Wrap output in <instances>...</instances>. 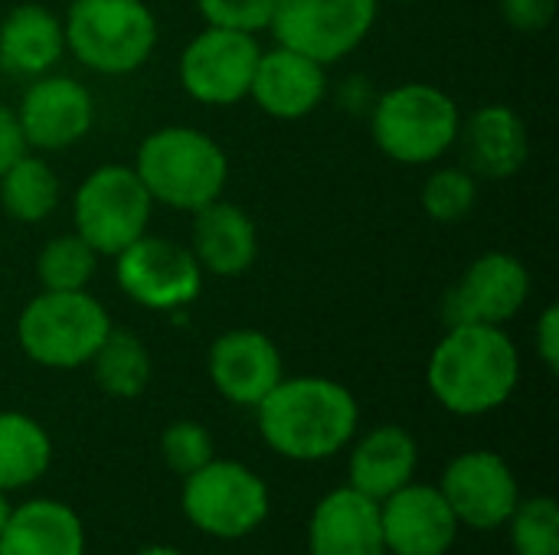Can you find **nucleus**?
Wrapping results in <instances>:
<instances>
[{"label":"nucleus","instance_id":"obj_1","mask_svg":"<svg viewBox=\"0 0 559 555\" xmlns=\"http://www.w3.org/2000/svg\"><path fill=\"white\" fill-rule=\"evenodd\" d=\"M262 442L288 461H324L341 455L360 425L354 393L324 376L285 379L255 406Z\"/></svg>","mask_w":559,"mask_h":555},{"label":"nucleus","instance_id":"obj_2","mask_svg":"<svg viewBox=\"0 0 559 555\" xmlns=\"http://www.w3.org/2000/svg\"><path fill=\"white\" fill-rule=\"evenodd\" d=\"M436 402L462 419L501 409L521 383V353L504 327L452 324L426 370Z\"/></svg>","mask_w":559,"mask_h":555},{"label":"nucleus","instance_id":"obj_3","mask_svg":"<svg viewBox=\"0 0 559 555\" xmlns=\"http://www.w3.org/2000/svg\"><path fill=\"white\" fill-rule=\"evenodd\" d=\"M134 173L154 203L197 213L200 206L223 196L229 160L210 134L187 124H167L141 141Z\"/></svg>","mask_w":559,"mask_h":555},{"label":"nucleus","instance_id":"obj_4","mask_svg":"<svg viewBox=\"0 0 559 555\" xmlns=\"http://www.w3.org/2000/svg\"><path fill=\"white\" fill-rule=\"evenodd\" d=\"M377 147L406 167H423L445 157L462 128L459 105L449 92L429 82H403L373 101L370 114Z\"/></svg>","mask_w":559,"mask_h":555},{"label":"nucleus","instance_id":"obj_5","mask_svg":"<svg viewBox=\"0 0 559 555\" xmlns=\"http://www.w3.org/2000/svg\"><path fill=\"white\" fill-rule=\"evenodd\" d=\"M62 33L66 49L102 75L141 69L157 46V20L144 0H72Z\"/></svg>","mask_w":559,"mask_h":555},{"label":"nucleus","instance_id":"obj_6","mask_svg":"<svg viewBox=\"0 0 559 555\" xmlns=\"http://www.w3.org/2000/svg\"><path fill=\"white\" fill-rule=\"evenodd\" d=\"M111 330V317L88 291H43L16 317L20 350L46 370L88 366Z\"/></svg>","mask_w":559,"mask_h":555},{"label":"nucleus","instance_id":"obj_7","mask_svg":"<svg viewBox=\"0 0 559 555\" xmlns=\"http://www.w3.org/2000/svg\"><path fill=\"white\" fill-rule=\"evenodd\" d=\"M180 510L187 523L213 540H246L272 514L269 484L233 458H213L183 478Z\"/></svg>","mask_w":559,"mask_h":555},{"label":"nucleus","instance_id":"obj_8","mask_svg":"<svg viewBox=\"0 0 559 555\" xmlns=\"http://www.w3.org/2000/svg\"><path fill=\"white\" fill-rule=\"evenodd\" d=\"M154 200L134 167L108 164L92 170L72 200L75 232L98 252L118 255L147 232Z\"/></svg>","mask_w":559,"mask_h":555},{"label":"nucleus","instance_id":"obj_9","mask_svg":"<svg viewBox=\"0 0 559 555\" xmlns=\"http://www.w3.org/2000/svg\"><path fill=\"white\" fill-rule=\"evenodd\" d=\"M380 0H275L272 33L321 65L350 56L373 29Z\"/></svg>","mask_w":559,"mask_h":555},{"label":"nucleus","instance_id":"obj_10","mask_svg":"<svg viewBox=\"0 0 559 555\" xmlns=\"http://www.w3.org/2000/svg\"><path fill=\"white\" fill-rule=\"evenodd\" d=\"M259 56L262 46L255 43L252 33L206 26L180 52V85L200 105H236L249 98Z\"/></svg>","mask_w":559,"mask_h":555},{"label":"nucleus","instance_id":"obj_11","mask_svg":"<svg viewBox=\"0 0 559 555\" xmlns=\"http://www.w3.org/2000/svg\"><path fill=\"white\" fill-rule=\"evenodd\" d=\"M118 288L147 311H177L197 301L203 268L193 252L160 236H141L115 255Z\"/></svg>","mask_w":559,"mask_h":555},{"label":"nucleus","instance_id":"obj_12","mask_svg":"<svg viewBox=\"0 0 559 555\" xmlns=\"http://www.w3.org/2000/svg\"><path fill=\"white\" fill-rule=\"evenodd\" d=\"M436 487L442 491L455 520L481 533L501 530L521 500V484L511 464L498 451L485 448L452 458Z\"/></svg>","mask_w":559,"mask_h":555},{"label":"nucleus","instance_id":"obj_13","mask_svg":"<svg viewBox=\"0 0 559 555\" xmlns=\"http://www.w3.org/2000/svg\"><path fill=\"white\" fill-rule=\"evenodd\" d=\"M531 298V272L511 252H485L478 255L462 281L445 294L442 314L445 324H488L504 327L521 314Z\"/></svg>","mask_w":559,"mask_h":555},{"label":"nucleus","instance_id":"obj_14","mask_svg":"<svg viewBox=\"0 0 559 555\" xmlns=\"http://www.w3.org/2000/svg\"><path fill=\"white\" fill-rule=\"evenodd\" d=\"M380 527L386 555H449L462 533L442 491L419 481L380 500Z\"/></svg>","mask_w":559,"mask_h":555},{"label":"nucleus","instance_id":"obj_15","mask_svg":"<svg viewBox=\"0 0 559 555\" xmlns=\"http://www.w3.org/2000/svg\"><path fill=\"white\" fill-rule=\"evenodd\" d=\"M16 121L26 147L66 150L92 131L95 98L69 75H36V82L23 92Z\"/></svg>","mask_w":559,"mask_h":555},{"label":"nucleus","instance_id":"obj_16","mask_svg":"<svg viewBox=\"0 0 559 555\" xmlns=\"http://www.w3.org/2000/svg\"><path fill=\"white\" fill-rule=\"evenodd\" d=\"M213 389L242 409H255L285 376L275 340L252 327L226 330L213 340L206 357Z\"/></svg>","mask_w":559,"mask_h":555},{"label":"nucleus","instance_id":"obj_17","mask_svg":"<svg viewBox=\"0 0 559 555\" xmlns=\"http://www.w3.org/2000/svg\"><path fill=\"white\" fill-rule=\"evenodd\" d=\"M328 65L301 56L288 46H275L259 56L249 98L278 121L308 118L328 95Z\"/></svg>","mask_w":559,"mask_h":555},{"label":"nucleus","instance_id":"obj_18","mask_svg":"<svg viewBox=\"0 0 559 555\" xmlns=\"http://www.w3.org/2000/svg\"><path fill=\"white\" fill-rule=\"evenodd\" d=\"M308 553L311 555H386L380 504L367 494L337 487L324 494L308 520Z\"/></svg>","mask_w":559,"mask_h":555},{"label":"nucleus","instance_id":"obj_19","mask_svg":"<svg viewBox=\"0 0 559 555\" xmlns=\"http://www.w3.org/2000/svg\"><path fill=\"white\" fill-rule=\"evenodd\" d=\"M455 144H462L465 167L475 177H488V180L514 177L527 164V157H531L527 124L508 105H485V108H478L459 128V141Z\"/></svg>","mask_w":559,"mask_h":555},{"label":"nucleus","instance_id":"obj_20","mask_svg":"<svg viewBox=\"0 0 559 555\" xmlns=\"http://www.w3.org/2000/svg\"><path fill=\"white\" fill-rule=\"evenodd\" d=\"M193 258L219 278L246 275L259 255V232L249 213L223 196L193 213Z\"/></svg>","mask_w":559,"mask_h":555},{"label":"nucleus","instance_id":"obj_21","mask_svg":"<svg viewBox=\"0 0 559 555\" xmlns=\"http://www.w3.org/2000/svg\"><path fill=\"white\" fill-rule=\"evenodd\" d=\"M419 445L403 425H380L354 442L347 461V484L370 500H386L409 481H416Z\"/></svg>","mask_w":559,"mask_h":555},{"label":"nucleus","instance_id":"obj_22","mask_svg":"<svg viewBox=\"0 0 559 555\" xmlns=\"http://www.w3.org/2000/svg\"><path fill=\"white\" fill-rule=\"evenodd\" d=\"M0 555H85V523L62 500H26L0 530Z\"/></svg>","mask_w":559,"mask_h":555},{"label":"nucleus","instance_id":"obj_23","mask_svg":"<svg viewBox=\"0 0 559 555\" xmlns=\"http://www.w3.org/2000/svg\"><path fill=\"white\" fill-rule=\"evenodd\" d=\"M66 52L62 20L43 3H20L0 23V65L16 75H46Z\"/></svg>","mask_w":559,"mask_h":555},{"label":"nucleus","instance_id":"obj_24","mask_svg":"<svg viewBox=\"0 0 559 555\" xmlns=\"http://www.w3.org/2000/svg\"><path fill=\"white\" fill-rule=\"evenodd\" d=\"M52 461L49 432L23 412H0V491L13 494L36 484Z\"/></svg>","mask_w":559,"mask_h":555},{"label":"nucleus","instance_id":"obj_25","mask_svg":"<svg viewBox=\"0 0 559 555\" xmlns=\"http://www.w3.org/2000/svg\"><path fill=\"white\" fill-rule=\"evenodd\" d=\"M59 186L56 170L26 150L0 173V206L16 222H43L59 206Z\"/></svg>","mask_w":559,"mask_h":555},{"label":"nucleus","instance_id":"obj_26","mask_svg":"<svg viewBox=\"0 0 559 555\" xmlns=\"http://www.w3.org/2000/svg\"><path fill=\"white\" fill-rule=\"evenodd\" d=\"M98 389L111 399H138L151 383V353L138 334L111 327L88 360Z\"/></svg>","mask_w":559,"mask_h":555},{"label":"nucleus","instance_id":"obj_27","mask_svg":"<svg viewBox=\"0 0 559 555\" xmlns=\"http://www.w3.org/2000/svg\"><path fill=\"white\" fill-rule=\"evenodd\" d=\"M95 272H98V252L79 232L49 239L36 255V278L43 291H85Z\"/></svg>","mask_w":559,"mask_h":555},{"label":"nucleus","instance_id":"obj_28","mask_svg":"<svg viewBox=\"0 0 559 555\" xmlns=\"http://www.w3.org/2000/svg\"><path fill=\"white\" fill-rule=\"evenodd\" d=\"M504 527L514 555H559V507L554 497H521Z\"/></svg>","mask_w":559,"mask_h":555},{"label":"nucleus","instance_id":"obj_29","mask_svg":"<svg viewBox=\"0 0 559 555\" xmlns=\"http://www.w3.org/2000/svg\"><path fill=\"white\" fill-rule=\"evenodd\" d=\"M478 203V177L468 167H439L423 186V209L436 222H462Z\"/></svg>","mask_w":559,"mask_h":555},{"label":"nucleus","instance_id":"obj_30","mask_svg":"<svg viewBox=\"0 0 559 555\" xmlns=\"http://www.w3.org/2000/svg\"><path fill=\"white\" fill-rule=\"evenodd\" d=\"M160 455H164V461H167V468L174 474L187 478V474L200 471L203 464H210L216 458V448H213V435H210L206 425L180 419V422L164 429Z\"/></svg>","mask_w":559,"mask_h":555},{"label":"nucleus","instance_id":"obj_31","mask_svg":"<svg viewBox=\"0 0 559 555\" xmlns=\"http://www.w3.org/2000/svg\"><path fill=\"white\" fill-rule=\"evenodd\" d=\"M197 10L206 20V26H223L255 36L272 26L275 0H197Z\"/></svg>","mask_w":559,"mask_h":555},{"label":"nucleus","instance_id":"obj_32","mask_svg":"<svg viewBox=\"0 0 559 555\" xmlns=\"http://www.w3.org/2000/svg\"><path fill=\"white\" fill-rule=\"evenodd\" d=\"M498 7L518 33H544L557 16V0H498Z\"/></svg>","mask_w":559,"mask_h":555},{"label":"nucleus","instance_id":"obj_33","mask_svg":"<svg viewBox=\"0 0 559 555\" xmlns=\"http://www.w3.org/2000/svg\"><path fill=\"white\" fill-rule=\"evenodd\" d=\"M534 347H537V357L540 363L557 373L559 370V307L557 304H547L540 311V321H537V330H534Z\"/></svg>","mask_w":559,"mask_h":555},{"label":"nucleus","instance_id":"obj_34","mask_svg":"<svg viewBox=\"0 0 559 555\" xmlns=\"http://www.w3.org/2000/svg\"><path fill=\"white\" fill-rule=\"evenodd\" d=\"M26 141H23V131H20V121H16V111H10L7 105H0V173L20 160L26 154Z\"/></svg>","mask_w":559,"mask_h":555},{"label":"nucleus","instance_id":"obj_35","mask_svg":"<svg viewBox=\"0 0 559 555\" xmlns=\"http://www.w3.org/2000/svg\"><path fill=\"white\" fill-rule=\"evenodd\" d=\"M10 510H13L10 494H3V491H0V530H3V523H7V517H10Z\"/></svg>","mask_w":559,"mask_h":555},{"label":"nucleus","instance_id":"obj_36","mask_svg":"<svg viewBox=\"0 0 559 555\" xmlns=\"http://www.w3.org/2000/svg\"><path fill=\"white\" fill-rule=\"evenodd\" d=\"M138 555H183L180 550H174V546H147V550H141Z\"/></svg>","mask_w":559,"mask_h":555},{"label":"nucleus","instance_id":"obj_37","mask_svg":"<svg viewBox=\"0 0 559 555\" xmlns=\"http://www.w3.org/2000/svg\"><path fill=\"white\" fill-rule=\"evenodd\" d=\"M396 3H416V0H396Z\"/></svg>","mask_w":559,"mask_h":555}]
</instances>
